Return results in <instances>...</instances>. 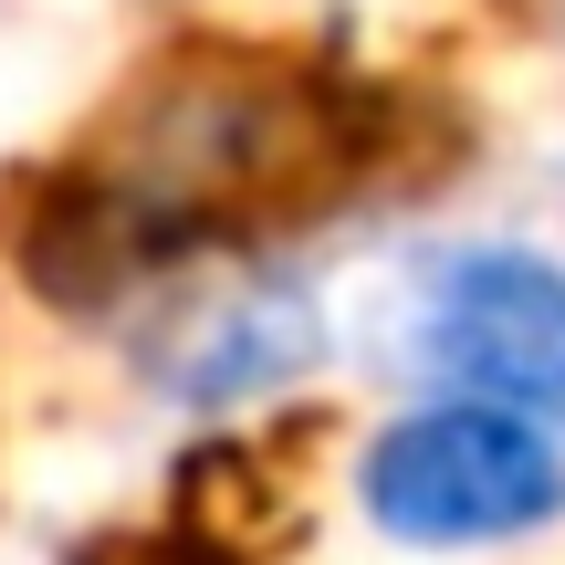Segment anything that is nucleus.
<instances>
[{
	"mask_svg": "<svg viewBox=\"0 0 565 565\" xmlns=\"http://www.w3.org/2000/svg\"><path fill=\"white\" fill-rule=\"evenodd\" d=\"M408 116L387 84L263 42H168L53 168L0 200V252L53 303H105L126 282L315 231L398 179Z\"/></svg>",
	"mask_w": 565,
	"mask_h": 565,
	"instance_id": "1",
	"label": "nucleus"
},
{
	"mask_svg": "<svg viewBox=\"0 0 565 565\" xmlns=\"http://www.w3.org/2000/svg\"><path fill=\"white\" fill-rule=\"evenodd\" d=\"M63 565H252V555H242V534H221V524H105Z\"/></svg>",
	"mask_w": 565,
	"mask_h": 565,
	"instance_id": "5",
	"label": "nucleus"
},
{
	"mask_svg": "<svg viewBox=\"0 0 565 565\" xmlns=\"http://www.w3.org/2000/svg\"><path fill=\"white\" fill-rule=\"evenodd\" d=\"M294 366H315V303L303 294H242L221 303V315L200 324V335L168 356V387L200 408H231V398H263V387H282Z\"/></svg>",
	"mask_w": 565,
	"mask_h": 565,
	"instance_id": "4",
	"label": "nucleus"
},
{
	"mask_svg": "<svg viewBox=\"0 0 565 565\" xmlns=\"http://www.w3.org/2000/svg\"><path fill=\"white\" fill-rule=\"evenodd\" d=\"M366 513L398 545H503L565 513V450L513 408L450 398L366 450Z\"/></svg>",
	"mask_w": 565,
	"mask_h": 565,
	"instance_id": "3",
	"label": "nucleus"
},
{
	"mask_svg": "<svg viewBox=\"0 0 565 565\" xmlns=\"http://www.w3.org/2000/svg\"><path fill=\"white\" fill-rule=\"evenodd\" d=\"M387 356L408 377H440L482 408H513L534 429H565V273L534 252H440L398 282Z\"/></svg>",
	"mask_w": 565,
	"mask_h": 565,
	"instance_id": "2",
	"label": "nucleus"
}]
</instances>
